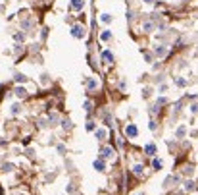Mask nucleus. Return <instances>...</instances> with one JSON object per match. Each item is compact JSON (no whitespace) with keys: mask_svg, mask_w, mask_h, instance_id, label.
<instances>
[{"mask_svg":"<svg viewBox=\"0 0 198 195\" xmlns=\"http://www.w3.org/2000/svg\"><path fill=\"white\" fill-rule=\"evenodd\" d=\"M71 33H73V37H77V39L85 37V29L81 27V25H75V27H73V31H71Z\"/></svg>","mask_w":198,"mask_h":195,"instance_id":"nucleus-1","label":"nucleus"},{"mask_svg":"<svg viewBox=\"0 0 198 195\" xmlns=\"http://www.w3.org/2000/svg\"><path fill=\"white\" fill-rule=\"evenodd\" d=\"M15 79H18V81H25L27 77H25V75H21V74H18V75H15Z\"/></svg>","mask_w":198,"mask_h":195,"instance_id":"nucleus-19","label":"nucleus"},{"mask_svg":"<svg viewBox=\"0 0 198 195\" xmlns=\"http://www.w3.org/2000/svg\"><path fill=\"white\" fill-rule=\"evenodd\" d=\"M152 27H154V25L150 23V21H146V23H144V29H146V31H152Z\"/></svg>","mask_w":198,"mask_h":195,"instance_id":"nucleus-18","label":"nucleus"},{"mask_svg":"<svg viewBox=\"0 0 198 195\" xmlns=\"http://www.w3.org/2000/svg\"><path fill=\"white\" fill-rule=\"evenodd\" d=\"M185 189H194V184L192 182H187V184H185Z\"/></svg>","mask_w":198,"mask_h":195,"instance_id":"nucleus-17","label":"nucleus"},{"mask_svg":"<svg viewBox=\"0 0 198 195\" xmlns=\"http://www.w3.org/2000/svg\"><path fill=\"white\" fill-rule=\"evenodd\" d=\"M94 168H96L98 172H102L104 170V162H102V160H96V162H94Z\"/></svg>","mask_w":198,"mask_h":195,"instance_id":"nucleus-11","label":"nucleus"},{"mask_svg":"<svg viewBox=\"0 0 198 195\" xmlns=\"http://www.w3.org/2000/svg\"><path fill=\"white\" fill-rule=\"evenodd\" d=\"M133 172L137 174V176H143V174H144V166H143V164H135Z\"/></svg>","mask_w":198,"mask_h":195,"instance_id":"nucleus-6","label":"nucleus"},{"mask_svg":"<svg viewBox=\"0 0 198 195\" xmlns=\"http://www.w3.org/2000/svg\"><path fill=\"white\" fill-rule=\"evenodd\" d=\"M19 110H21L19 104H14V106H12V114H19Z\"/></svg>","mask_w":198,"mask_h":195,"instance_id":"nucleus-14","label":"nucleus"},{"mask_svg":"<svg viewBox=\"0 0 198 195\" xmlns=\"http://www.w3.org/2000/svg\"><path fill=\"white\" fill-rule=\"evenodd\" d=\"M144 2H146V4H152V2H154V0H144Z\"/></svg>","mask_w":198,"mask_h":195,"instance_id":"nucleus-22","label":"nucleus"},{"mask_svg":"<svg viewBox=\"0 0 198 195\" xmlns=\"http://www.w3.org/2000/svg\"><path fill=\"white\" fill-rule=\"evenodd\" d=\"M91 106H92V102H91V101L85 102V108H87V110H91Z\"/></svg>","mask_w":198,"mask_h":195,"instance_id":"nucleus-21","label":"nucleus"},{"mask_svg":"<svg viewBox=\"0 0 198 195\" xmlns=\"http://www.w3.org/2000/svg\"><path fill=\"white\" fill-rule=\"evenodd\" d=\"M96 137H98V139H100V141H104V139H106V137H108L106 130H96Z\"/></svg>","mask_w":198,"mask_h":195,"instance_id":"nucleus-8","label":"nucleus"},{"mask_svg":"<svg viewBox=\"0 0 198 195\" xmlns=\"http://www.w3.org/2000/svg\"><path fill=\"white\" fill-rule=\"evenodd\" d=\"M156 54L158 56H164V54H166V48H164V47H158L156 48Z\"/></svg>","mask_w":198,"mask_h":195,"instance_id":"nucleus-13","label":"nucleus"},{"mask_svg":"<svg viewBox=\"0 0 198 195\" xmlns=\"http://www.w3.org/2000/svg\"><path fill=\"white\" fill-rule=\"evenodd\" d=\"M85 6V0H71V8H75V10H81Z\"/></svg>","mask_w":198,"mask_h":195,"instance_id":"nucleus-3","label":"nucleus"},{"mask_svg":"<svg viewBox=\"0 0 198 195\" xmlns=\"http://www.w3.org/2000/svg\"><path fill=\"white\" fill-rule=\"evenodd\" d=\"M98 87V81L96 79H91V81H88V91H92V89H96Z\"/></svg>","mask_w":198,"mask_h":195,"instance_id":"nucleus-10","label":"nucleus"},{"mask_svg":"<svg viewBox=\"0 0 198 195\" xmlns=\"http://www.w3.org/2000/svg\"><path fill=\"white\" fill-rule=\"evenodd\" d=\"M177 135H179V137H183V135H185V128H179V130H177Z\"/></svg>","mask_w":198,"mask_h":195,"instance_id":"nucleus-20","label":"nucleus"},{"mask_svg":"<svg viewBox=\"0 0 198 195\" xmlns=\"http://www.w3.org/2000/svg\"><path fill=\"white\" fill-rule=\"evenodd\" d=\"M110 37H112V33H110V31H104V33H102V39H104V41H108Z\"/></svg>","mask_w":198,"mask_h":195,"instance_id":"nucleus-16","label":"nucleus"},{"mask_svg":"<svg viewBox=\"0 0 198 195\" xmlns=\"http://www.w3.org/2000/svg\"><path fill=\"white\" fill-rule=\"evenodd\" d=\"M102 58H104V60H106L108 64H110V62H114V54H112L110 50H106V52H102Z\"/></svg>","mask_w":198,"mask_h":195,"instance_id":"nucleus-5","label":"nucleus"},{"mask_svg":"<svg viewBox=\"0 0 198 195\" xmlns=\"http://www.w3.org/2000/svg\"><path fill=\"white\" fill-rule=\"evenodd\" d=\"M152 164H154V168H156V170H160V168L164 166V164H161V160H158V158H154V162H152Z\"/></svg>","mask_w":198,"mask_h":195,"instance_id":"nucleus-12","label":"nucleus"},{"mask_svg":"<svg viewBox=\"0 0 198 195\" xmlns=\"http://www.w3.org/2000/svg\"><path fill=\"white\" fill-rule=\"evenodd\" d=\"M15 95H18V97H27V91H25V89L23 87H15Z\"/></svg>","mask_w":198,"mask_h":195,"instance_id":"nucleus-9","label":"nucleus"},{"mask_svg":"<svg viewBox=\"0 0 198 195\" xmlns=\"http://www.w3.org/2000/svg\"><path fill=\"white\" fill-rule=\"evenodd\" d=\"M144 151H146V155H154V153H156V145H154V143H148L146 147H144Z\"/></svg>","mask_w":198,"mask_h":195,"instance_id":"nucleus-7","label":"nucleus"},{"mask_svg":"<svg viewBox=\"0 0 198 195\" xmlns=\"http://www.w3.org/2000/svg\"><path fill=\"white\" fill-rule=\"evenodd\" d=\"M100 153H102V157H104V158H110V157H114V151H112L110 147H104V149L100 151Z\"/></svg>","mask_w":198,"mask_h":195,"instance_id":"nucleus-4","label":"nucleus"},{"mask_svg":"<svg viewBox=\"0 0 198 195\" xmlns=\"http://www.w3.org/2000/svg\"><path fill=\"white\" fill-rule=\"evenodd\" d=\"M125 133H127V135H131V137H135V135H137L138 131H137V128H135V126L131 124V126H127V128H125Z\"/></svg>","mask_w":198,"mask_h":195,"instance_id":"nucleus-2","label":"nucleus"},{"mask_svg":"<svg viewBox=\"0 0 198 195\" xmlns=\"http://www.w3.org/2000/svg\"><path fill=\"white\" fill-rule=\"evenodd\" d=\"M102 21H106V23H110V21H112V16H110V14H104V16H102Z\"/></svg>","mask_w":198,"mask_h":195,"instance_id":"nucleus-15","label":"nucleus"}]
</instances>
